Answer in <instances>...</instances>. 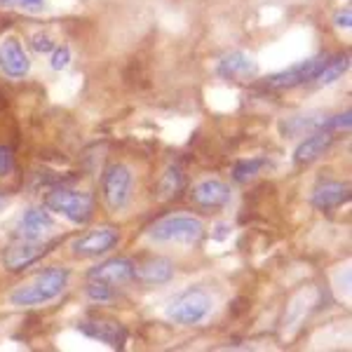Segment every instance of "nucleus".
<instances>
[{"label": "nucleus", "mask_w": 352, "mask_h": 352, "mask_svg": "<svg viewBox=\"0 0 352 352\" xmlns=\"http://www.w3.org/2000/svg\"><path fill=\"white\" fill-rule=\"evenodd\" d=\"M68 270L61 265H52V268H45L38 275H33L31 280L24 282L10 294V303L14 308H38L50 300L59 298L68 287Z\"/></svg>", "instance_id": "1"}, {"label": "nucleus", "mask_w": 352, "mask_h": 352, "mask_svg": "<svg viewBox=\"0 0 352 352\" xmlns=\"http://www.w3.org/2000/svg\"><path fill=\"white\" fill-rule=\"evenodd\" d=\"M212 308H214L212 296H209L204 289L192 287L169 300V305L164 308V317H167L169 322H174V324L195 327L207 320Z\"/></svg>", "instance_id": "2"}, {"label": "nucleus", "mask_w": 352, "mask_h": 352, "mask_svg": "<svg viewBox=\"0 0 352 352\" xmlns=\"http://www.w3.org/2000/svg\"><path fill=\"white\" fill-rule=\"evenodd\" d=\"M45 204L50 212L59 214L76 226H85L94 214V197L89 192L71 190V188H54L45 195Z\"/></svg>", "instance_id": "3"}, {"label": "nucleus", "mask_w": 352, "mask_h": 352, "mask_svg": "<svg viewBox=\"0 0 352 352\" xmlns=\"http://www.w3.org/2000/svg\"><path fill=\"white\" fill-rule=\"evenodd\" d=\"M204 232V226L195 217H164L148 228V237L153 242H176V244H190L197 242Z\"/></svg>", "instance_id": "4"}, {"label": "nucleus", "mask_w": 352, "mask_h": 352, "mask_svg": "<svg viewBox=\"0 0 352 352\" xmlns=\"http://www.w3.org/2000/svg\"><path fill=\"white\" fill-rule=\"evenodd\" d=\"M132 169L122 162H116L106 169L104 174V184H101V190H104V200L109 204V209L113 212H122L124 207L132 200Z\"/></svg>", "instance_id": "5"}, {"label": "nucleus", "mask_w": 352, "mask_h": 352, "mask_svg": "<svg viewBox=\"0 0 352 352\" xmlns=\"http://www.w3.org/2000/svg\"><path fill=\"white\" fill-rule=\"evenodd\" d=\"M56 242H45V240H21L8 247L3 252V265L10 272H21L31 265H36L43 256H47L52 252Z\"/></svg>", "instance_id": "6"}, {"label": "nucleus", "mask_w": 352, "mask_h": 352, "mask_svg": "<svg viewBox=\"0 0 352 352\" xmlns=\"http://www.w3.org/2000/svg\"><path fill=\"white\" fill-rule=\"evenodd\" d=\"M327 54H317L308 61H300V64L285 68V71L275 73V76L265 78V87L268 89H292L300 87L305 82H312L317 78V73L322 71V66L327 64Z\"/></svg>", "instance_id": "7"}, {"label": "nucleus", "mask_w": 352, "mask_h": 352, "mask_svg": "<svg viewBox=\"0 0 352 352\" xmlns=\"http://www.w3.org/2000/svg\"><path fill=\"white\" fill-rule=\"evenodd\" d=\"M118 242H120V232L116 228H96L85 232L78 240H73L71 249L80 258H96L109 254Z\"/></svg>", "instance_id": "8"}, {"label": "nucleus", "mask_w": 352, "mask_h": 352, "mask_svg": "<svg viewBox=\"0 0 352 352\" xmlns=\"http://www.w3.org/2000/svg\"><path fill=\"white\" fill-rule=\"evenodd\" d=\"M0 71L12 80H21L31 71V59H28V54L16 38L0 41Z\"/></svg>", "instance_id": "9"}, {"label": "nucleus", "mask_w": 352, "mask_h": 352, "mask_svg": "<svg viewBox=\"0 0 352 352\" xmlns=\"http://www.w3.org/2000/svg\"><path fill=\"white\" fill-rule=\"evenodd\" d=\"M78 329L85 333V336L99 340V343H106L116 350H122L124 343H127V329H124L120 322L113 320H85L78 324Z\"/></svg>", "instance_id": "10"}, {"label": "nucleus", "mask_w": 352, "mask_h": 352, "mask_svg": "<svg viewBox=\"0 0 352 352\" xmlns=\"http://www.w3.org/2000/svg\"><path fill=\"white\" fill-rule=\"evenodd\" d=\"M217 71H219V76L223 78V80L244 82V80H252V78H256L258 61L254 59L252 54H247V52H242V50H237V52L226 54L223 59L219 61Z\"/></svg>", "instance_id": "11"}, {"label": "nucleus", "mask_w": 352, "mask_h": 352, "mask_svg": "<svg viewBox=\"0 0 352 352\" xmlns=\"http://www.w3.org/2000/svg\"><path fill=\"white\" fill-rule=\"evenodd\" d=\"M89 280L104 282L109 287H122L134 280V263L129 258H109L89 270Z\"/></svg>", "instance_id": "12"}, {"label": "nucleus", "mask_w": 352, "mask_h": 352, "mask_svg": "<svg viewBox=\"0 0 352 352\" xmlns=\"http://www.w3.org/2000/svg\"><path fill=\"white\" fill-rule=\"evenodd\" d=\"M280 129L285 136H303L312 132H329V116L322 111H305L289 116L280 122Z\"/></svg>", "instance_id": "13"}, {"label": "nucleus", "mask_w": 352, "mask_h": 352, "mask_svg": "<svg viewBox=\"0 0 352 352\" xmlns=\"http://www.w3.org/2000/svg\"><path fill=\"white\" fill-rule=\"evenodd\" d=\"M190 200L202 209H221L230 202V188L219 179H204L192 186Z\"/></svg>", "instance_id": "14"}, {"label": "nucleus", "mask_w": 352, "mask_h": 352, "mask_svg": "<svg viewBox=\"0 0 352 352\" xmlns=\"http://www.w3.org/2000/svg\"><path fill=\"white\" fill-rule=\"evenodd\" d=\"M54 219L52 214L47 212V209L43 207H33L28 209L24 217L19 219V226H16V230H19V237L21 240H43L45 235H50V232L54 230Z\"/></svg>", "instance_id": "15"}, {"label": "nucleus", "mask_w": 352, "mask_h": 352, "mask_svg": "<svg viewBox=\"0 0 352 352\" xmlns=\"http://www.w3.org/2000/svg\"><path fill=\"white\" fill-rule=\"evenodd\" d=\"M350 200V186L340 184V181H324L312 190V207L320 209V212H331V209L340 207L343 202Z\"/></svg>", "instance_id": "16"}, {"label": "nucleus", "mask_w": 352, "mask_h": 352, "mask_svg": "<svg viewBox=\"0 0 352 352\" xmlns=\"http://www.w3.org/2000/svg\"><path fill=\"white\" fill-rule=\"evenodd\" d=\"M134 277L144 285H167L174 277V263L164 256H151L141 265H134Z\"/></svg>", "instance_id": "17"}, {"label": "nucleus", "mask_w": 352, "mask_h": 352, "mask_svg": "<svg viewBox=\"0 0 352 352\" xmlns=\"http://www.w3.org/2000/svg\"><path fill=\"white\" fill-rule=\"evenodd\" d=\"M333 136L331 132H312L308 134V139L300 141L298 148L294 151V162L296 164H310L317 157H322L324 153L333 146Z\"/></svg>", "instance_id": "18"}, {"label": "nucleus", "mask_w": 352, "mask_h": 352, "mask_svg": "<svg viewBox=\"0 0 352 352\" xmlns=\"http://www.w3.org/2000/svg\"><path fill=\"white\" fill-rule=\"evenodd\" d=\"M186 186V176L181 172L179 164H172V167L164 169V174L157 181V197L160 200H172V197L179 195Z\"/></svg>", "instance_id": "19"}, {"label": "nucleus", "mask_w": 352, "mask_h": 352, "mask_svg": "<svg viewBox=\"0 0 352 352\" xmlns=\"http://www.w3.org/2000/svg\"><path fill=\"white\" fill-rule=\"evenodd\" d=\"M348 66H350V56H348V54L329 56L327 64L322 66V71L317 73V78H315L312 82H317V85H331V82H336L338 78H343V76H345Z\"/></svg>", "instance_id": "20"}, {"label": "nucleus", "mask_w": 352, "mask_h": 352, "mask_svg": "<svg viewBox=\"0 0 352 352\" xmlns=\"http://www.w3.org/2000/svg\"><path fill=\"white\" fill-rule=\"evenodd\" d=\"M265 162L263 157H252V160H240L232 167V176H235V181H240V184H244V181H249V179H254L261 169L265 167Z\"/></svg>", "instance_id": "21"}, {"label": "nucleus", "mask_w": 352, "mask_h": 352, "mask_svg": "<svg viewBox=\"0 0 352 352\" xmlns=\"http://www.w3.org/2000/svg\"><path fill=\"white\" fill-rule=\"evenodd\" d=\"M47 0H0L3 10H21V12H43Z\"/></svg>", "instance_id": "22"}, {"label": "nucleus", "mask_w": 352, "mask_h": 352, "mask_svg": "<svg viewBox=\"0 0 352 352\" xmlns=\"http://www.w3.org/2000/svg\"><path fill=\"white\" fill-rule=\"evenodd\" d=\"M87 296L94 300V303H109V300L116 296V289L104 285V282H96V280H89L87 285Z\"/></svg>", "instance_id": "23"}, {"label": "nucleus", "mask_w": 352, "mask_h": 352, "mask_svg": "<svg viewBox=\"0 0 352 352\" xmlns=\"http://www.w3.org/2000/svg\"><path fill=\"white\" fill-rule=\"evenodd\" d=\"M16 162H14V151L10 146L0 144V176H10L14 172Z\"/></svg>", "instance_id": "24"}, {"label": "nucleus", "mask_w": 352, "mask_h": 352, "mask_svg": "<svg viewBox=\"0 0 352 352\" xmlns=\"http://www.w3.org/2000/svg\"><path fill=\"white\" fill-rule=\"evenodd\" d=\"M33 50L36 52H41V54H50V52H54V47H56V43H54V38L50 36V33H36L33 36Z\"/></svg>", "instance_id": "25"}, {"label": "nucleus", "mask_w": 352, "mask_h": 352, "mask_svg": "<svg viewBox=\"0 0 352 352\" xmlns=\"http://www.w3.org/2000/svg\"><path fill=\"white\" fill-rule=\"evenodd\" d=\"M68 61H71V50L68 47H54V52H52V66L54 71H61V68H66L68 66Z\"/></svg>", "instance_id": "26"}, {"label": "nucleus", "mask_w": 352, "mask_h": 352, "mask_svg": "<svg viewBox=\"0 0 352 352\" xmlns=\"http://www.w3.org/2000/svg\"><path fill=\"white\" fill-rule=\"evenodd\" d=\"M336 26L338 28H350L352 26V12H350L348 8L340 10V12L336 14Z\"/></svg>", "instance_id": "27"}, {"label": "nucleus", "mask_w": 352, "mask_h": 352, "mask_svg": "<svg viewBox=\"0 0 352 352\" xmlns=\"http://www.w3.org/2000/svg\"><path fill=\"white\" fill-rule=\"evenodd\" d=\"M5 207H8V200H5V197H0V212H3Z\"/></svg>", "instance_id": "28"}]
</instances>
